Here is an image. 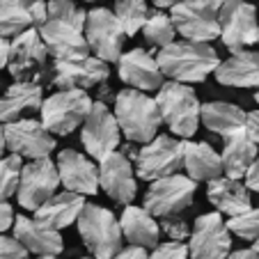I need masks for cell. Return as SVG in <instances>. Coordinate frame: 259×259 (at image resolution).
I'll list each match as a JSON object with an SVG mask.
<instances>
[{"mask_svg":"<svg viewBox=\"0 0 259 259\" xmlns=\"http://www.w3.org/2000/svg\"><path fill=\"white\" fill-rule=\"evenodd\" d=\"M85 16L88 12L76 0L46 3V21L39 25V37L49 55L55 60H78L92 55L83 32Z\"/></svg>","mask_w":259,"mask_h":259,"instance_id":"6da1fadb","label":"cell"},{"mask_svg":"<svg viewBox=\"0 0 259 259\" xmlns=\"http://www.w3.org/2000/svg\"><path fill=\"white\" fill-rule=\"evenodd\" d=\"M156 62L163 76L175 83H202L206 76L218 69L220 60L211 44L195 41H172L170 46L158 51Z\"/></svg>","mask_w":259,"mask_h":259,"instance_id":"7a4b0ae2","label":"cell"},{"mask_svg":"<svg viewBox=\"0 0 259 259\" xmlns=\"http://www.w3.org/2000/svg\"><path fill=\"white\" fill-rule=\"evenodd\" d=\"M115 119H117L119 133L128 138L131 142H152L158 136L161 126V113L154 101V97L138 90H122L115 97Z\"/></svg>","mask_w":259,"mask_h":259,"instance_id":"3957f363","label":"cell"},{"mask_svg":"<svg viewBox=\"0 0 259 259\" xmlns=\"http://www.w3.org/2000/svg\"><path fill=\"white\" fill-rule=\"evenodd\" d=\"M154 101H156L158 113H161V122H165L175 136L188 140L197 133L202 103L191 85L167 80L158 88Z\"/></svg>","mask_w":259,"mask_h":259,"instance_id":"277c9868","label":"cell"},{"mask_svg":"<svg viewBox=\"0 0 259 259\" xmlns=\"http://www.w3.org/2000/svg\"><path fill=\"white\" fill-rule=\"evenodd\" d=\"M76 225L85 248L94 254V259H113L122 250L119 220L106 206L85 204Z\"/></svg>","mask_w":259,"mask_h":259,"instance_id":"5b68a950","label":"cell"},{"mask_svg":"<svg viewBox=\"0 0 259 259\" xmlns=\"http://www.w3.org/2000/svg\"><path fill=\"white\" fill-rule=\"evenodd\" d=\"M92 103V97L83 90H58L41 101V126L53 138L69 136L78 126H83Z\"/></svg>","mask_w":259,"mask_h":259,"instance_id":"8992f818","label":"cell"},{"mask_svg":"<svg viewBox=\"0 0 259 259\" xmlns=\"http://www.w3.org/2000/svg\"><path fill=\"white\" fill-rule=\"evenodd\" d=\"M218 25L220 39L232 53H239L257 44V7L245 0H225L218 10Z\"/></svg>","mask_w":259,"mask_h":259,"instance_id":"52a82bcc","label":"cell"},{"mask_svg":"<svg viewBox=\"0 0 259 259\" xmlns=\"http://www.w3.org/2000/svg\"><path fill=\"white\" fill-rule=\"evenodd\" d=\"M197 184L186 175H170L163 179L152 181L149 191L145 193V206L142 209L149 215H179L193 204Z\"/></svg>","mask_w":259,"mask_h":259,"instance_id":"ba28073f","label":"cell"},{"mask_svg":"<svg viewBox=\"0 0 259 259\" xmlns=\"http://www.w3.org/2000/svg\"><path fill=\"white\" fill-rule=\"evenodd\" d=\"M85 41L90 46V53L103 62H117L124 49V34L122 25L113 16V12L106 7H92L85 16Z\"/></svg>","mask_w":259,"mask_h":259,"instance_id":"9c48e42d","label":"cell"},{"mask_svg":"<svg viewBox=\"0 0 259 259\" xmlns=\"http://www.w3.org/2000/svg\"><path fill=\"white\" fill-rule=\"evenodd\" d=\"M170 21L175 32L184 37V41L209 44L220 37L218 12L204 5L202 0H181L170 10Z\"/></svg>","mask_w":259,"mask_h":259,"instance_id":"30bf717a","label":"cell"},{"mask_svg":"<svg viewBox=\"0 0 259 259\" xmlns=\"http://www.w3.org/2000/svg\"><path fill=\"white\" fill-rule=\"evenodd\" d=\"M119 136L122 133H119L113 110L103 101H94L83 122V131H80V140H83L85 152L92 158H97V161H103L106 156L117 152Z\"/></svg>","mask_w":259,"mask_h":259,"instance_id":"8fae6325","label":"cell"},{"mask_svg":"<svg viewBox=\"0 0 259 259\" xmlns=\"http://www.w3.org/2000/svg\"><path fill=\"white\" fill-rule=\"evenodd\" d=\"M133 163H136L138 177L145 181H156L177 175V170L181 167V140L172 136H156L142 149H138Z\"/></svg>","mask_w":259,"mask_h":259,"instance_id":"7c38bea8","label":"cell"},{"mask_svg":"<svg viewBox=\"0 0 259 259\" xmlns=\"http://www.w3.org/2000/svg\"><path fill=\"white\" fill-rule=\"evenodd\" d=\"M46 58H49V51L39 37V30L30 28L16 34L14 41H10L7 69L16 78V83H37V78L44 73Z\"/></svg>","mask_w":259,"mask_h":259,"instance_id":"4fadbf2b","label":"cell"},{"mask_svg":"<svg viewBox=\"0 0 259 259\" xmlns=\"http://www.w3.org/2000/svg\"><path fill=\"white\" fill-rule=\"evenodd\" d=\"M232 250V234L218 211L195 218L188 236V259H225Z\"/></svg>","mask_w":259,"mask_h":259,"instance_id":"5bb4252c","label":"cell"},{"mask_svg":"<svg viewBox=\"0 0 259 259\" xmlns=\"http://www.w3.org/2000/svg\"><path fill=\"white\" fill-rule=\"evenodd\" d=\"M3 133H5V147L14 156L39 161V158H49L55 149V138L37 119L21 117L16 122L5 124Z\"/></svg>","mask_w":259,"mask_h":259,"instance_id":"9a60e30c","label":"cell"},{"mask_svg":"<svg viewBox=\"0 0 259 259\" xmlns=\"http://www.w3.org/2000/svg\"><path fill=\"white\" fill-rule=\"evenodd\" d=\"M60 177L58 167L51 158H39V161H30L21 170V181L16 188L19 204L28 211H37L46 200L58 193Z\"/></svg>","mask_w":259,"mask_h":259,"instance_id":"2e32d148","label":"cell"},{"mask_svg":"<svg viewBox=\"0 0 259 259\" xmlns=\"http://www.w3.org/2000/svg\"><path fill=\"white\" fill-rule=\"evenodd\" d=\"M110 76V69L103 60L88 55L78 60H55L53 85L60 90H92L103 85Z\"/></svg>","mask_w":259,"mask_h":259,"instance_id":"e0dca14e","label":"cell"},{"mask_svg":"<svg viewBox=\"0 0 259 259\" xmlns=\"http://www.w3.org/2000/svg\"><path fill=\"white\" fill-rule=\"evenodd\" d=\"M99 188H103L106 195L117 204H131L138 193V184L126 154L113 152L99 161Z\"/></svg>","mask_w":259,"mask_h":259,"instance_id":"ac0fdd59","label":"cell"},{"mask_svg":"<svg viewBox=\"0 0 259 259\" xmlns=\"http://www.w3.org/2000/svg\"><path fill=\"white\" fill-rule=\"evenodd\" d=\"M117 73L131 90H138V92L145 94L152 92V90H158L165 83V76H163L156 58L145 49H133L128 53L119 55Z\"/></svg>","mask_w":259,"mask_h":259,"instance_id":"d6986e66","label":"cell"},{"mask_svg":"<svg viewBox=\"0 0 259 259\" xmlns=\"http://www.w3.org/2000/svg\"><path fill=\"white\" fill-rule=\"evenodd\" d=\"M58 177L60 184L76 195H97L99 191V167L85 154L76 149H62L58 154Z\"/></svg>","mask_w":259,"mask_h":259,"instance_id":"ffe728a7","label":"cell"},{"mask_svg":"<svg viewBox=\"0 0 259 259\" xmlns=\"http://www.w3.org/2000/svg\"><path fill=\"white\" fill-rule=\"evenodd\" d=\"M12 227H14V239L32 254H39V257H55V254H60L64 250L60 232L39 225L34 218L19 215V218H14V225Z\"/></svg>","mask_w":259,"mask_h":259,"instance_id":"44dd1931","label":"cell"},{"mask_svg":"<svg viewBox=\"0 0 259 259\" xmlns=\"http://www.w3.org/2000/svg\"><path fill=\"white\" fill-rule=\"evenodd\" d=\"M215 80L227 88H259V51H239L218 64Z\"/></svg>","mask_w":259,"mask_h":259,"instance_id":"7402d4cb","label":"cell"},{"mask_svg":"<svg viewBox=\"0 0 259 259\" xmlns=\"http://www.w3.org/2000/svg\"><path fill=\"white\" fill-rule=\"evenodd\" d=\"M88 204L83 195H76V193H55L51 200H46L39 209L34 211V220L39 225L49 227V230H64V227L73 225L78 220L83 206Z\"/></svg>","mask_w":259,"mask_h":259,"instance_id":"603a6c76","label":"cell"},{"mask_svg":"<svg viewBox=\"0 0 259 259\" xmlns=\"http://www.w3.org/2000/svg\"><path fill=\"white\" fill-rule=\"evenodd\" d=\"M181 167H186V177L197 181H213L223 177L220 154L209 142H181Z\"/></svg>","mask_w":259,"mask_h":259,"instance_id":"cb8c5ba5","label":"cell"},{"mask_svg":"<svg viewBox=\"0 0 259 259\" xmlns=\"http://www.w3.org/2000/svg\"><path fill=\"white\" fill-rule=\"evenodd\" d=\"M44 101V90L39 83H12L0 94V124L21 119L23 113L39 110Z\"/></svg>","mask_w":259,"mask_h":259,"instance_id":"d4e9b609","label":"cell"},{"mask_svg":"<svg viewBox=\"0 0 259 259\" xmlns=\"http://www.w3.org/2000/svg\"><path fill=\"white\" fill-rule=\"evenodd\" d=\"M245 110L234 103L227 101H209L202 103L200 108V122H204V126L209 131L218 133L220 138H232L245 133Z\"/></svg>","mask_w":259,"mask_h":259,"instance_id":"484cf974","label":"cell"},{"mask_svg":"<svg viewBox=\"0 0 259 259\" xmlns=\"http://www.w3.org/2000/svg\"><path fill=\"white\" fill-rule=\"evenodd\" d=\"M206 200L215 206L218 213H227L230 218L252 209V204H250V191L245 188V184H241L236 179H227V177H218V179L209 181Z\"/></svg>","mask_w":259,"mask_h":259,"instance_id":"4316f807","label":"cell"},{"mask_svg":"<svg viewBox=\"0 0 259 259\" xmlns=\"http://www.w3.org/2000/svg\"><path fill=\"white\" fill-rule=\"evenodd\" d=\"M119 230H122V239L138 248H156L158 236H161V227L154 220V215H149L142 206L133 204L122 211Z\"/></svg>","mask_w":259,"mask_h":259,"instance_id":"83f0119b","label":"cell"},{"mask_svg":"<svg viewBox=\"0 0 259 259\" xmlns=\"http://www.w3.org/2000/svg\"><path fill=\"white\" fill-rule=\"evenodd\" d=\"M259 147L250 140L245 133H239V136H232L225 140V147H223V154H220V163H223V175L227 179H245L250 165L254 163V158L259 156L257 152Z\"/></svg>","mask_w":259,"mask_h":259,"instance_id":"f1b7e54d","label":"cell"},{"mask_svg":"<svg viewBox=\"0 0 259 259\" xmlns=\"http://www.w3.org/2000/svg\"><path fill=\"white\" fill-rule=\"evenodd\" d=\"M32 25V16L21 5V0H0V37L3 39L16 37V34L30 30Z\"/></svg>","mask_w":259,"mask_h":259,"instance_id":"f546056e","label":"cell"},{"mask_svg":"<svg viewBox=\"0 0 259 259\" xmlns=\"http://www.w3.org/2000/svg\"><path fill=\"white\" fill-rule=\"evenodd\" d=\"M113 16L117 19V23L122 25L124 34L133 37L142 30L149 10H147V0H115Z\"/></svg>","mask_w":259,"mask_h":259,"instance_id":"4dcf8cb0","label":"cell"},{"mask_svg":"<svg viewBox=\"0 0 259 259\" xmlns=\"http://www.w3.org/2000/svg\"><path fill=\"white\" fill-rule=\"evenodd\" d=\"M175 25L170 21V14H165L163 10H156L147 16L145 25H142V37L149 46L156 49H165L175 41Z\"/></svg>","mask_w":259,"mask_h":259,"instance_id":"1f68e13d","label":"cell"},{"mask_svg":"<svg viewBox=\"0 0 259 259\" xmlns=\"http://www.w3.org/2000/svg\"><path fill=\"white\" fill-rule=\"evenodd\" d=\"M21 170H23V163L21 156H3L0 158V200L7 202L12 195H16V188H19L21 181Z\"/></svg>","mask_w":259,"mask_h":259,"instance_id":"d6a6232c","label":"cell"},{"mask_svg":"<svg viewBox=\"0 0 259 259\" xmlns=\"http://www.w3.org/2000/svg\"><path fill=\"white\" fill-rule=\"evenodd\" d=\"M230 234H236L243 241H257L259 239V206L248 209L243 213L234 215L225 223Z\"/></svg>","mask_w":259,"mask_h":259,"instance_id":"836d02e7","label":"cell"},{"mask_svg":"<svg viewBox=\"0 0 259 259\" xmlns=\"http://www.w3.org/2000/svg\"><path fill=\"white\" fill-rule=\"evenodd\" d=\"M158 227H161V232L167 234V239L177 241V243H184V241L191 236V227H188V223L184 218H179V215H165V218L158 223Z\"/></svg>","mask_w":259,"mask_h":259,"instance_id":"e575fe53","label":"cell"},{"mask_svg":"<svg viewBox=\"0 0 259 259\" xmlns=\"http://www.w3.org/2000/svg\"><path fill=\"white\" fill-rule=\"evenodd\" d=\"M147 259H188V245L177 241L158 243L152 254H147Z\"/></svg>","mask_w":259,"mask_h":259,"instance_id":"d590c367","label":"cell"},{"mask_svg":"<svg viewBox=\"0 0 259 259\" xmlns=\"http://www.w3.org/2000/svg\"><path fill=\"white\" fill-rule=\"evenodd\" d=\"M0 259H28V250L14 236H0Z\"/></svg>","mask_w":259,"mask_h":259,"instance_id":"8d00e7d4","label":"cell"},{"mask_svg":"<svg viewBox=\"0 0 259 259\" xmlns=\"http://www.w3.org/2000/svg\"><path fill=\"white\" fill-rule=\"evenodd\" d=\"M21 5L32 16L34 25H41L46 21V0H21Z\"/></svg>","mask_w":259,"mask_h":259,"instance_id":"74e56055","label":"cell"},{"mask_svg":"<svg viewBox=\"0 0 259 259\" xmlns=\"http://www.w3.org/2000/svg\"><path fill=\"white\" fill-rule=\"evenodd\" d=\"M245 136L259 147V110L245 115Z\"/></svg>","mask_w":259,"mask_h":259,"instance_id":"f35d334b","label":"cell"},{"mask_svg":"<svg viewBox=\"0 0 259 259\" xmlns=\"http://www.w3.org/2000/svg\"><path fill=\"white\" fill-rule=\"evenodd\" d=\"M12 225H14V211H12V206L7 202L0 200V234L7 232Z\"/></svg>","mask_w":259,"mask_h":259,"instance_id":"ab89813d","label":"cell"},{"mask_svg":"<svg viewBox=\"0 0 259 259\" xmlns=\"http://www.w3.org/2000/svg\"><path fill=\"white\" fill-rule=\"evenodd\" d=\"M245 188H248V191L259 193V156L254 158V163L250 165L248 175H245Z\"/></svg>","mask_w":259,"mask_h":259,"instance_id":"60d3db41","label":"cell"},{"mask_svg":"<svg viewBox=\"0 0 259 259\" xmlns=\"http://www.w3.org/2000/svg\"><path fill=\"white\" fill-rule=\"evenodd\" d=\"M113 259H147V250L138 248V245H128V248H122Z\"/></svg>","mask_w":259,"mask_h":259,"instance_id":"b9f144b4","label":"cell"},{"mask_svg":"<svg viewBox=\"0 0 259 259\" xmlns=\"http://www.w3.org/2000/svg\"><path fill=\"white\" fill-rule=\"evenodd\" d=\"M225 259H259V257L254 254L252 248H243V250H236V252H230Z\"/></svg>","mask_w":259,"mask_h":259,"instance_id":"7bdbcfd3","label":"cell"},{"mask_svg":"<svg viewBox=\"0 0 259 259\" xmlns=\"http://www.w3.org/2000/svg\"><path fill=\"white\" fill-rule=\"evenodd\" d=\"M7 60H10V41L0 37V69L7 67Z\"/></svg>","mask_w":259,"mask_h":259,"instance_id":"ee69618b","label":"cell"},{"mask_svg":"<svg viewBox=\"0 0 259 259\" xmlns=\"http://www.w3.org/2000/svg\"><path fill=\"white\" fill-rule=\"evenodd\" d=\"M177 3H181V0H154V5H156L158 10H172Z\"/></svg>","mask_w":259,"mask_h":259,"instance_id":"f6af8a7d","label":"cell"},{"mask_svg":"<svg viewBox=\"0 0 259 259\" xmlns=\"http://www.w3.org/2000/svg\"><path fill=\"white\" fill-rule=\"evenodd\" d=\"M202 3H204V5H209L211 10H215V12H218L220 7H223V3H225V0H202Z\"/></svg>","mask_w":259,"mask_h":259,"instance_id":"bcb514c9","label":"cell"},{"mask_svg":"<svg viewBox=\"0 0 259 259\" xmlns=\"http://www.w3.org/2000/svg\"><path fill=\"white\" fill-rule=\"evenodd\" d=\"M5 133H3V124H0V158H3V152H5Z\"/></svg>","mask_w":259,"mask_h":259,"instance_id":"7dc6e473","label":"cell"},{"mask_svg":"<svg viewBox=\"0 0 259 259\" xmlns=\"http://www.w3.org/2000/svg\"><path fill=\"white\" fill-rule=\"evenodd\" d=\"M252 250H254V254H257V257H259V239L252 243Z\"/></svg>","mask_w":259,"mask_h":259,"instance_id":"c3c4849f","label":"cell"},{"mask_svg":"<svg viewBox=\"0 0 259 259\" xmlns=\"http://www.w3.org/2000/svg\"><path fill=\"white\" fill-rule=\"evenodd\" d=\"M254 101L259 103V88H257V94H254Z\"/></svg>","mask_w":259,"mask_h":259,"instance_id":"681fc988","label":"cell"},{"mask_svg":"<svg viewBox=\"0 0 259 259\" xmlns=\"http://www.w3.org/2000/svg\"><path fill=\"white\" fill-rule=\"evenodd\" d=\"M37 259H58V257H37Z\"/></svg>","mask_w":259,"mask_h":259,"instance_id":"f907efd6","label":"cell"},{"mask_svg":"<svg viewBox=\"0 0 259 259\" xmlns=\"http://www.w3.org/2000/svg\"><path fill=\"white\" fill-rule=\"evenodd\" d=\"M85 3H97V0H85Z\"/></svg>","mask_w":259,"mask_h":259,"instance_id":"816d5d0a","label":"cell"},{"mask_svg":"<svg viewBox=\"0 0 259 259\" xmlns=\"http://www.w3.org/2000/svg\"><path fill=\"white\" fill-rule=\"evenodd\" d=\"M257 44H259V30H257Z\"/></svg>","mask_w":259,"mask_h":259,"instance_id":"f5cc1de1","label":"cell"},{"mask_svg":"<svg viewBox=\"0 0 259 259\" xmlns=\"http://www.w3.org/2000/svg\"><path fill=\"white\" fill-rule=\"evenodd\" d=\"M83 259H90V257H83Z\"/></svg>","mask_w":259,"mask_h":259,"instance_id":"db71d44e","label":"cell"}]
</instances>
